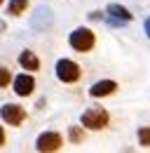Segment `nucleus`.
Here are the masks:
<instances>
[{
  "label": "nucleus",
  "instance_id": "nucleus-1",
  "mask_svg": "<svg viewBox=\"0 0 150 153\" xmlns=\"http://www.w3.org/2000/svg\"><path fill=\"white\" fill-rule=\"evenodd\" d=\"M68 42H71V47L75 52H89L94 47V42H96V38H94V33L89 28H75L71 33V38H68Z\"/></svg>",
  "mask_w": 150,
  "mask_h": 153
},
{
  "label": "nucleus",
  "instance_id": "nucleus-2",
  "mask_svg": "<svg viewBox=\"0 0 150 153\" xmlns=\"http://www.w3.org/2000/svg\"><path fill=\"white\" fill-rule=\"evenodd\" d=\"M80 76H82V71L75 61H71V59H59L56 61V78L61 82H77Z\"/></svg>",
  "mask_w": 150,
  "mask_h": 153
},
{
  "label": "nucleus",
  "instance_id": "nucleus-3",
  "mask_svg": "<svg viewBox=\"0 0 150 153\" xmlns=\"http://www.w3.org/2000/svg\"><path fill=\"white\" fill-rule=\"evenodd\" d=\"M108 120L110 118H108V113L103 108H87L82 113V125L89 127V130H103L108 125Z\"/></svg>",
  "mask_w": 150,
  "mask_h": 153
},
{
  "label": "nucleus",
  "instance_id": "nucleus-4",
  "mask_svg": "<svg viewBox=\"0 0 150 153\" xmlns=\"http://www.w3.org/2000/svg\"><path fill=\"white\" fill-rule=\"evenodd\" d=\"M0 115H2V120L7 123V125H21L24 120H26V108H21L17 104H7V106H2L0 108Z\"/></svg>",
  "mask_w": 150,
  "mask_h": 153
},
{
  "label": "nucleus",
  "instance_id": "nucleus-5",
  "mask_svg": "<svg viewBox=\"0 0 150 153\" xmlns=\"http://www.w3.org/2000/svg\"><path fill=\"white\" fill-rule=\"evenodd\" d=\"M38 151H59L61 149V134L59 132H42L35 141Z\"/></svg>",
  "mask_w": 150,
  "mask_h": 153
},
{
  "label": "nucleus",
  "instance_id": "nucleus-6",
  "mask_svg": "<svg viewBox=\"0 0 150 153\" xmlns=\"http://www.w3.org/2000/svg\"><path fill=\"white\" fill-rule=\"evenodd\" d=\"M33 90H35V80H33V76H26V73H21V76L14 78V92H17L19 97L33 94Z\"/></svg>",
  "mask_w": 150,
  "mask_h": 153
},
{
  "label": "nucleus",
  "instance_id": "nucleus-7",
  "mask_svg": "<svg viewBox=\"0 0 150 153\" xmlns=\"http://www.w3.org/2000/svg\"><path fill=\"white\" fill-rule=\"evenodd\" d=\"M117 90V82L115 80H99V82H94L92 87H89V94L92 97H108V94H112Z\"/></svg>",
  "mask_w": 150,
  "mask_h": 153
},
{
  "label": "nucleus",
  "instance_id": "nucleus-8",
  "mask_svg": "<svg viewBox=\"0 0 150 153\" xmlns=\"http://www.w3.org/2000/svg\"><path fill=\"white\" fill-rule=\"evenodd\" d=\"M108 14H110L112 24H127V21H131V14L127 7H122V5H117V2H112V5H108Z\"/></svg>",
  "mask_w": 150,
  "mask_h": 153
},
{
  "label": "nucleus",
  "instance_id": "nucleus-9",
  "mask_svg": "<svg viewBox=\"0 0 150 153\" xmlns=\"http://www.w3.org/2000/svg\"><path fill=\"white\" fill-rule=\"evenodd\" d=\"M19 64H21V68H26V71H38V68H40V61H38L35 52H31V50H26V52L19 54Z\"/></svg>",
  "mask_w": 150,
  "mask_h": 153
},
{
  "label": "nucleus",
  "instance_id": "nucleus-10",
  "mask_svg": "<svg viewBox=\"0 0 150 153\" xmlns=\"http://www.w3.org/2000/svg\"><path fill=\"white\" fill-rule=\"evenodd\" d=\"M26 7H28V0H12L7 10H10V14H14V17H17V14H21Z\"/></svg>",
  "mask_w": 150,
  "mask_h": 153
},
{
  "label": "nucleus",
  "instance_id": "nucleus-11",
  "mask_svg": "<svg viewBox=\"0 0 150 153\" xmlns=\"http://www.w3.org/2000/svg\"><path fill=\"white\" fill-rule=\"evenodd\" d=\"M138 141H141V146H150V127L138 130Z\"/></svg>",
  "mask_w": 150,
  "mask_h": 153
},
{
  "label": "nucleus",
  "instance_id": "nucleus-12",
  "mask_svg": "<svg viewBox=\"0 0 150 153\" xmlns=\"http://www.w3.org/2000/svg\"><path fill=\"white\" fill-rule=\"evenodd\" d=\"M12 82V73H10V68H0V87H7Z\"/></svg>",
  "mask_w": 150,
  "mask_h": 153
},
{
  "label": "nucleus",
  "instance_id": "nucleus-13",
  "mask_svg": "<svg viewBox=\"0 0 150 153\" xmlns=\"http://www.w3.org/2000/svg\"><path fill=\"white\" fill-rule=\"evenodd\" d=\"M68 134H71V141H75V144H77V141H82V132H80V127H75V125H73Z\"/></svg>",
  "mask_w": 150,
  "mask_h": 153
},
{
  "label": "nucleus",
  "instance_id": "nucleus-14",
  "mask_svg": "<svg viewBox=\"0 0 150 153\" xmlns=\"http://www.w3.org/2000/svg\"><path fill=\"white\" fill-rule=\"evenodd\" d=\"M2 144H5V130L0 127V146H2Z\"/></svg>",
  "mask_w": 150,
  "mask_h": 153
},
{
  "label": "nucleus",
  "instance_id": "nucleus-15",
  "mask_svg": "<svg viewBox=\"0 0 150 153\" xmlns=\"http://www.w3.org/2000/svg\"><path fill=\"white\" fill-rule=\"evenodd\" d=\"M146 33H148V38H150V19L146 21Z\"/></svg>",
  "mask_w": 150,
  "mask_h": 153
},
{
  "label": "nucleus",
  "instance_id": "nucleus-16",
  "mask_svg": "<svg viewBox=\"0 0 150 153\" xmlns=\"http://www.w3.org/2000/svg\"><path fill=\"white\" fill-rule=\"evenodd\" d=\"M0 5H2V0H0Z\"/></svg>",
  "mask_w": 150,
  "mask_h": 153
}]
</instances>
